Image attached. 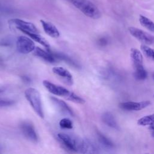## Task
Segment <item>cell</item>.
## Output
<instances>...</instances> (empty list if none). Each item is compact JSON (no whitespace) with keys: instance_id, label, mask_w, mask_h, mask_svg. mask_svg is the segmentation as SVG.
Listing matches in <instances>:
<instances>
[{"instance_id":"obj_1","label":"cell","mask_w":154,"mask_h":154,"mask_svg":"<svg viewBox=\"0 0 154 154\" xmlns=\"http://www.w3.org/2000/svg\"><path fill=\"white\" fill-rule=\"evenodd\" d=\"M25 96L35 112L40 118L43 119L44 112L39 91L34 88L30 87L25 90Z\"/></svg>"},{"instance_id":"obj_2","label":"cell","mask_w":154,"mask_h":154,"mask_svg":"<svg viewBox=\"0 0 154 154\" xmlns=\"http://www.w3.org/2000/svg\"><path fill=\"white\" fill-rule=\"evenodd\" d=\"M71 1L85 16L93 19H97L100 17V11L91 1L88 0H71Z\"/></svg>"},{"instance_id":"obj_3","label":"cell","mask_w":154,"mask_h":154,"mask_svg":"<svg viewBox=\"0 0 154 154\" xmlns=\"http://www.w3.org/2000/svg\"><path fill=\"white\" fill-rule=\"evenodd\" d=\"M57 137L60 142L67 149L72 152H79L82 140L75 135L66 134L58 133Z\"/></svg>"},{"instance_id":"obj_4","label":"cell","mask_w":154,"mask_h":154,"mask_svg":"<svg viewBox=\"0 0 154 154\" xmlns=\"http://www.w3.org/2000/svg\"><path fill=\"white\" fill-rule=\"evenodd\" d=\"M16 48L19 52L26 54L33 52L35 46L32 39L24 35H20L17 38Z\"/></svg>"},{"instance_id":"obj_5","label":"cell","mask_w":154,"mask_h":154,"mask_svg":"<svg viewBox=\"0 0 154 154\" xmlns=\"http://www.w3.org/2000/svg\"><path fill=\"white\" fill-rule=\"evenodd\" d=\"M43 85L51 93L56 96L63 97L67 100L72 93V91H69L67 88L62 86L56 85L48 80H44L43 81Z\"/></svg>"},{"instance_id":"obj_6","label":"cell","mask_w":154,"mask_h":154,"mask_svg":"<svg viewBox=\"0 0 154 154\" xmlns=\"http://www.w3.org/2000/svg\"><path fill=\"white\" fill-rule=\"evenodd\" d=\"M130 34L140 42L144 45H152L154 43V35L138 29L135 27H129L128 28Z\"/></svg>"},{"instance_id":"obj_7","label":"cell","mask_w":154,"mask_h":154,"mask_svg":"<svg viewBox=\"0 0 154 154\" xmlns=\"http://www.w3.org/2000/svg\"><path fill=\"white\" fill-rule=\"evenodd\" d=\"M8 23L10 25H14L17 29L20 31H26L31 32L39 33L38 29L31 22H26L20 19H11L9 20Z\"/></svg>"},{"instance_id":"obj_8","label":"cell","mask_w":154,"mask_h":154,"mask_svg":"<svg viewBox=\"0 0 154 154\" xmlns=\"http://www.w3.org/2000/svg\"><path fill=\"white\" fill-rule=\"evenodd\" d=\"M20 129L22 134L28 140L36 143L38 141V136L33 125L28 122L22 123Z\"/></svg>"},{"instance_id":"obj_9","label":"cell","mask_w":154,"mask_h":154,"mask_svg":"<svg viewBox=\"0 0 154 154\" xmlns=\"http://www.w3.org/2000/svg\"><path fill=\"white\" fill-rule=\"evenodd\" d=\"M150 104V100L141 102H125L119 103V107L127 111H139L143 109Z\"/></svg>"},{"instance_id":"obj_10","label":"cell","mask_w":154,"mask_h":154,"mask_svg":"<svg viewBox=\"0 0 154 154\" xmlns=\"http://www.w3.org/2000/svg\"><path fill=\"white\" fill-rule=\"evenodd\" d=\"M52 72L57 76L60 77L64 82L68 85H72L73 82L72 74L66 69L63 67L56 66L52 68Z\"/></svg>"},{"instance_id":"obj_11","label":"cell","mask_w":154,"mask_h":154,"mask_svg":"<svg viewBox=\"0 0 154 154\" xmlns=\"http://www.w3.org/2000/svg\"><path fill=\"white\" fill-rule=\"evenodd\" d=\"M130 56L135 70L144 67L143 64V57L141 52L138 49L134 48H131Z\"/></svg>"},{"instance_id":"obj_12","label":"cell","mask_w":154,"mask_h":154,"mask_svg":"<svg viewBox=\"0 0 154 154\" xmlns=\"http://www.w3.org/2000/svg\"><path fill=\"white\" fill-rule=\"evenodd\" d=\"M80 152L82 153H97L99 149L97 146L89 139H83L81 141Z\"/></svg>"},{"instance_id":"obj_13","label":"cell","mask_w":154,"mask_h":154,"mask_svg":"<svg viewBox=\"0 0 154 154\" xmlns=\"http://www.w3.org/2000/svg\"><path fill=\"white\" fill-rule=\"evenodd\" d=\"M33 52L36 57H38L48 63H52L56 61L57 58L54 55L48 50L45 51L39 47H35L33 51Z\"/></svg>"},{"instance_id":"obj_14","label":"cell","mask_w":154,"mask_h":154,"mask_svg":"<svg viewBox=\"0 0 154 154\" xmlns=\"http://www.w3.org/2000/svg\"><path fill=\"white\" fill-rule=\"evenodd\" d=\"M51 101L57 106V108L63 114L66 115L73 116L74 114L72 109L69 106V105L63 100L59 99L55 97H51Z\"/></svg>"},{"instance_id":"obj_15","label":"cell","mask_w":154,"mask_h":154,"mask_svg":"<svg viewBox=\"0 0 154 154\" xmlns=\"http://www.w3.org/2000/svg\"><path fill=\"white\" fill-rule=\"evenodd\" d=\"M40 22L44 31L47 35L53 38H58L60 37V33L57 28L54 24L43 20H40Z\"/></svg>"},{"instance_id":"obj_16","label":"cell","mask_w":154,"mask_h":154,"mask_svg":"<svg viewBox=\"0 0 154 154\" xmlns=\"http://www.w3.org/2000/svg\"><path fill=\"white\" fill-rule=\"evenodd\" d=\"M22 32L26 34L30 38H31V39H32L33 40L38 42L40 45H42L43 47H45L46 49V50L49 51L50 45H49V42L43 36L38 34V33L31 32H28V31H22Z\"/></svg>"},{"instance_id":"obj_17","label":"cell","mask_w":154,"mask_h":154,"mask_svg":"<svg viewBox=\"0 0 154 154\" xmlns=\"http://www.w3.org/2000/svg\"><path fill=\"white\" fill-rule=\"evenodd\" d=\"M102 122L106 125L107 126H109L110 128H114L115 129H119V127L114 119V116L109 112H104L101 117Z\"/></svg>"},{"instance_id":"obj_18","label":"cell","mask_w":154,"mask_h":154,"mask_svg":"<svg viewBox=\"0 0 154 154\" xmlns=\"http://www.w3.org/2000/svg\"><path fill=\"white\" fill-rule=\"evenodd\" d=\"M139 21L143 27L154 32V22L152 20L144 16L140 15Z\"/></svg>"},{"instance_id":"obj_19","label":"cell","mask_w":154,"mask_h":154,"mask_svg":"<svg viewBox=\"0 0 154 154\" xmlns=\"http://www.w3.org/2000/svg\"><path fill=\"white\" fill-rule=\"evenodd\" d=\"M96 135L99 143L104 147L107 148H112L114 147V144L111 140H109L106 137H105L102 133L99 131H96Z\"/></svg>"},{"instance_id":"obj_20","label":"cell","mask_w":154,"mask_h":154,"mask_svg":"<svg viewBox=\"0 0 154 154\" xmlns=\"http://www.w3.org/2000/svg\"><path fill=\"white\" fill-rule=\"evenodd\" d=\"M154 123V114L144 116L140 119L137 123L140 126H146V125H151Z\"/></svg>"},{"instance_id":"obj_21","label":"cell","mask_w":154,"mask_h":154,"mask_svg":"<svg viewBox=\"0 0 154 154\" xmlns=\"http://www.w3.org/2000/svg\"><path fill=\"white\" fill-rule=\"evenodd\" d=\"M53 54L54 55V56L55 57V58L57 59H60V60H64L66 63H67L69 64H70L72 66H75L76 67H79L78 64L76 63H75L72 59L69 58L66 55H64V54H63L62 53H55V54Z\"/></svg>"},{"instance_id":"obj_22","label":"cell","mask_w":154,"mask_h":154,"mask_svg":"<svg viewBox=\"0 0 154 154\" xmlns=\"http://www.w3.org/2000/svg\"><path fill=\"white\" fill-rule=\"evenodd\" d=\"M141 49L146 57L154 61V49H152L147 45L143 44L141 45Z\"/></svg>"},{"instance_id":"obj_23","label":"cell","mask_w":154,"mask_h":154,"mask_svg":"<svg viewBox=\"0 0 154 154\" xmlns=\"http://www.w3.org/2000/svg\"><path fill=\"white\" fill-rule=\"evenodd\" d=\"M134 77L137 80H144L147 78V73L144 67L135 69L134 73Z\"/></svg>"},{"instance_id":"obj_24","label":"cell","mask_w":154,"mask_h":154,"mask_svg":"<svg viewBox=\"0 0 154 154\" xmlns=\"http://www.w3.org/2000/svg\"><path fill=\"white\" fill-rule=\"evenodd\" d=\"M60 126L62 129H70L73 128V123L68 118H64L62 119L60 122H59Z\"/></svg>"},{"instance_id":"obj_25","label":"cell","mask_w":154,"mask_h":154,"mask_svg":"<svg viewBox=\"0 0 154 154\" xmlns=\"http://www.w3.org/2000/svg\"><path fill=\"white\" fill-rule=\"evenodd\" d=\"M14 103H15V101L13 100L0 97V108L9 106L13 105Z\"/></svg>"},{"instance_id":"obj_26","label":"cell","mask_w":154,"mask_h":154,"mask_svg":"<svg viewBox=\"0 0 154 154\" xmlns=\"http://www.w3.org/2000/svg\"><path fill=\"white\" fill-rule=\"evenodd\" d=\"M99 43L101 45H105L106 43V40L105 38H100L99 40Z\"/></svg>"},{"instance_id":"obj_27","label":"cell","mask_w":154,"mask_h":154,"mask_svg":"<svg viewBox=\"0 0 154 154\" xmlns=\"http://www.w3.org/2000/svg\"><path fill=\"white\" fill-rule=\"evenodd\" d=\"M22 78H23V81H24L25 82L26 81V82H29V81H30V79H29L28 77H27V76H23Z\"/></svg>"},{"instance_id":"obj_28","label":"cell","mask_w":154,"mask_h":154,"mask_svg":"<svg viewBox=\"0 0 154 154\" xmlns=\"http://www.w3.org/2000/svg\"><path fill=\"white\" fill-rule=\"evenodd\" d=\"M150 129H152V130H153V131H154V123H153L152 125H150Z\"/></svg>"},{"instance_id":"obj_29","label":"cell","mask_w":154,"mask_h":154,"mask_svg":"<svg viewBox=\"0 0 154 154\" xmlns=\"http://www.w3.org/2000/svg\"><path fill=\"white\" fill-rule=\"evenodd\" d=\"M2 92H3V90H2V89H1V88H0V93H1Z\"/></svg>"},{"instance_id":"obj_30","label":"cell","mask_w":154,"mask_h":154,"mask_svg":"<svg viewBox=\"0 0 154 154\" xmlns=\"http://www.w3.org/2000/svg\"><path fill=\"white\" fill-rule=\"evenodd\" d=\"M152 136H153V137H154V131H153V132H152Z\"/></svg>"},{"instance_id":"obj_31","label":"cell","mask_w":154,"mask_h":154,"mask_svg":"<svg viewBox=\"0 0 154 154\" xmlns=\"http://www.w3.org/2000/svg\"><path fill=\"white\" fill-rule=\"evenodd\" d=\"M153 79H154V75H153Z\"/></svg>"},{"instance_id":"obj_32","label":"cell","mask_w":154,"mask_h":154,"mask_svg":"<svg viewBox=\"0 0 154 154\" xmlns=\"http://www.w3.org/2000/svg\"><path fill=\"white\" fill-rule=\"evenodd\" d=\"M153 97H154V94H153Z\"/></svg>"}]
</instances>
